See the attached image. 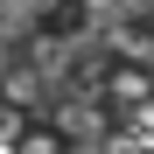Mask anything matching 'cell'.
<instances>
[{
	"mask_svg": "<svg viewBox=\"0 0 154 154\" xmlns=\"http://www.w3.org/2000/svg\"><path fill=\"white\" fill-rule=\"evenodd\" d=\"M21 154H56V140H49V133H28V140H21Z\"/></svg>",
	"mask_w": 154,
	"mask_h": 154,
	"instance_id": "obj_1",
	"label": "cell"
}]
</instances>
